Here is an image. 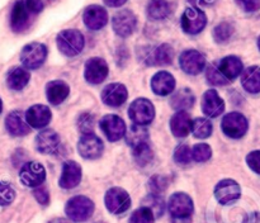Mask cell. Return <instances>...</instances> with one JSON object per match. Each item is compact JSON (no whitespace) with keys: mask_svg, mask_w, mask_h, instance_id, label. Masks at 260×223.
Masks as SVG:
<instances>
[{"mask_svg":"<svg viewBox=\"0 0 260 223\" xmlns=\"http://www.w3.org/2000/svg\"><path fill=\"white\" fill-rule=\"evenodd\" d=\"M84 43L83 33L76 29H65L57 35L58 50L69 57L79 55L83 51Z\"/></svg>","mask_w":260,"mask_h":223,"instance_id":"obj_1","label":"cell"},{"mask_svg":"<svg viewBox=\"0 0 260 223\" xmlns=\"http://www.w3.org/2000/svg\"><path fill=\"white\" fill-rule=\"evenodd\" d=\"M94 212V203L89 198L78 195L66 203L65 213L74 222H84L89 219Z\"/></svg>","mask_w":260,"mask_h":223,"instance_id":"obj_2","label":"cell"},{"mask_svg":"<svg viewBox=\"0 0 260 223\" xmlns=\"http://www.w3.org/2000/svg\"><path fill=\"white\" fill-rule=\"evenodd\" d=\"M46 57H47V48L40 42L28 43L20 52V61L24 67L29 68V70L41 67L45 62Z\"/></svg>","mask_w":260,"mask_h":223,"instance_id":"obj_3","label":"cell"},{"mask_svg":"<svg viewBox=\"0 0 260 223\" xmlns=\"http://www.w3.org/2000/svg\"><path fill=\"white\" fill-rule=\"evenodd\" d=\"M128 116L135 124L146 126L151 123L155 117V108L149 99L140 98L132 101L128 108Z\"/></svg>","mask_w":260,"mask_h":223,"instance_id":"obj_4","label":"cell"},{"mask_svg":"<svg viewBox=\"0 0 260 223\" xmlns=\"http://www.w3.org/2000/svg\"><path fill=\"white\" fill-rule=\"evenodd\" d=\"M168 208L173 219H189L193 213V200L185 193H174L170 197Z\"/></svg>","mask_w":260,"mask_h":223,"instance_id":"obj_5","label":"cell"},{"mask_svg":"<svg viewBox=\"0 0 260 223\" xmlns=\"http://www.w3.org/2000/svg\"><path fill=\"white\" fill-rule=\"evenodd\" d=\"M180 24H182L183 30L188 34H198L205 29L207 24V17L198 8H188L182 14Z\"/></svg>","mask_w":260,"mask_h":223,"instance_id":"obj_6","label":"cell"},{"mask_svg":"<svg viewBox=\"0 0 260 223\" xmlns=\"http://www.w3.org/2000/svg\"><path fill=\"white\" fill-rule=\"evenodd\" d=\"M222 131L231 138H241L248 132V119L239 112H231L222 119Z\"/></svg>","mask_w":260,"mask_h":223,"instance_id":"obj_7","label":"cell"},{"mask_svg":"<svg viewBox=\"0 0 260 223\" xmlns=\"http://www.w3.org/2000/svg\"><path fill=\"white\" fill-rule=\"evenodd\" d=\"M104 200H106L107 209L113 214H121L131 207V198H129L128 193L122 188L109 189Z\"/></svg>","mask_w":260,"mask_h":223,"instance_id":"obj_8","label":"cell"},{"mask_svg":"<svg viewBox=\"0 0 260 223\" xmlns=\"http://www.w3.org/2000/svg\"><path fill=\"white\" fill-rule=\"evenodd\" d=\"M137 24V18L131 10L123 9L117 12L112 18V27L119 37H128L134 33Z\"/></svg>","mask_w":260,"mask_h":223,"instance_id":"obj_9","label":"cell"},{"mask_svg":"<svg viewBox=\"0 0 260 223\" xmlns=\"http://www.w3.org/2000/svg\"><path fill=\"white\" fill-rule=\"evenodd\" d=\"M78 150L79 154L84 157V159L88 160H94L98 159L103 154V142L99 138L98 136H95L94 133H88L83 134L81 138L78 142Z\"/></svg>","mask_w":260,"mask_h":223,"instance_id":"obj_10","label":"cell"},{"mask_svg":"<svg viewBox=\"0 0 260 223\" xmlns=\"http://www.w3.org/2000/svg\"><path fill=\"white\" fill-rule=\"evenodd\" d=\"M19 177L20 181H22L25 187H40L46 179V170L45 167H43V165H41L40 162H27V164L22 167V170H20Z\"/></svg>","mask_w":260,"mask_h":223,"instance_id":"obj_11","label":"cell"},{"mask_svg":"<svg viewBox=\"0 0 260 223\" xmlns=\"http://www.w3.org/2000/svg\"><path fill=\"white\" fill-rule=\"evenodd\" d=\"M99 126L107 138L112 142L121 139L126 133V124H124L123 119L114 114H108V116L103 117L99 122Z\"/></svg>","mask_w":260,"mask_h":223,"instance_id":"obj_12","label":"cell"},{"mask_svg":"<svg viewBox=\"0 0 260 223\" xmlns=\"http://www.w3.org/2000/svg\"><path fill=\"white\" fill-rule=\"evenodd\" d=\"M179 65L184 72L189 75H198L206 66L205 55L196 50H187L180 55Z\"/></svg>","mask_w":260,"mask_h":223,"instance_id":"obj_13","label":"cell"},{"mask_svg":"<svg viewBox=\"0 0 260 223\" xmlns=\"http://www.w3.org/2000/svg\"><path fill=\"white\" fill-rule=\"evenodd\" d=\"M240 185L231 179H225L218 182L215 188V197L221 204H231L240 198Z\"/></svg>","mask_w":260,"mask_h":223,"instance_id":"obj_14","label":"cell"},{"mask_svg":"<svg viewBox=\"0 0 260 223\" xmlns=\"http://www.w3.org/2000/svg\"><path fill=\"white\" fill-rule=\"evenodd\" d=\"M108 75V65L103 58L93 57L86 61L84 76L90 84H101Z\"/></svg>","mask_w":260,"mask_h":223,"instance_id":"obj_15","label":"cell"},{"mask_svg":"<svg viewBox=\"0 0 260 223\" xmlns=\"http://www.w3.org/2000/svg\"><path fill=\"white\" fill-rule=\"evenodd\" d=\"M84 23L91 30H98L106 27L108 23V13L103 7L99 5H90L85 9L83 14Z\"/></svg>","mask_w":260,"mask_h":223,"instance_id":"obj_16","label":"cell"},{"mask_svg":"<svg viewBox=\"0 0 260 223\" xmlns=\"http://www.w3.org/2000/svg\"><path fill=\"white\" fill-rule=\"evenodd\" d=\"M202 110L210 118L221 116L225 110V103L216 90H207L202 96Z\"/></svg>","mask_w":260,"mask_h":223,"instance_id":"obj_17","label":"cell"},{"mask_svg":"<svg viewBox=\"0 0 260 223\" xmlns=\"http://www.w3.org/2000/svg\"><path fill=\"white\" fill-rule=\"evenodd\" d=\"M127 95V89L123 84L114 83L109 84L102 91V100L104 104L109 106H119L126 101Z\"/></svg>","mask_w":260,"mask_h":223,"instance_id":"obj_18","label":"cell"},{"mask_svg":"<svg viewBox=\"0 0 260 223\" xmlns=\"http://www.w3.org/2000/svg\"><path fill=\"white\" fill-rule=\"evenodd\" d=\"M51 110L48 106L42 105V104H37V105L30 106L25 113V121L29 124V127L33 128H43L47 126L51 121Z\"/></svg>","mask_w":260,"mask_h":223,"instance_id":"obj_19","label":"cell"},{"mask_svg":"<svg viewBox=\"0 0 260 223\" xmlns=\"http://www.w3.org/2000/svg\"><path fill=\"white\" fill-rule=\"evenodd\" d=\"M175 79L172 73L167 71H160L156 72L151 79V89L156 95L165 96L169 95L174 91Z\"/></svg>","mask_w":260,"mask_h":223,"instance_id":"obj_20","label":"cell"},{"mask_svg":"<svg viewBox=\"0 0 260 223\" xmlns=\"http://www.w3.org/2000/svg\"><path fill=\"white\" fill-rule=\"evenodd\" d=\"M81 180V167L75 161H68L62 166L60 177V187L63 189H73Z\"/></svg>","mask_w":260,"mask_h":223,"instance_id":"obj_21","label":"cell"},{"mask_svg":"<svg viewBox=\"0 0 260 223\" xmlns=\"http://www.w3.org/2000/svg\"><path fill=\"white\" fill-rule=\"evenodd\" d=\"M60 144V137L53 129H45L36 137V148L41 154H52Z\"/></svg>","mask_w":260,"mask_h":223,"instance_id":"obj_22","label":"cell"},{"mask_svg":"<svg viewBox=\"0 0 260 223\" xmlns=\"http://www.w3.org/2000/svg\"><path fill=\"white\" fill-rule=\"evenodd\" d=\"M170 129L175 137H187L192 132V119L187 112H177L170 119Z\"/></svg>","mask_w":260,"mask_h":223,"instance_id":"obj_23","label":"cell"},{"mask_svg":"<svg viewBox=\"0 0 260 223\" xmlns=\"http://www.w3.org/2000/svg\"><path fill=\"white\" fill-rule=\"evenodd\" d=\"M70 93V88L65 81L61 80H53L50 81L46 86V95H47L48 101L53 105L61 104Z\"/></svg>","mask_w":260,"mask_h":223,"instance_id":"obj_24","label":"cell"},{"mask_svg":"<svg viewBox=\"0 0 260 223\" xmlns=\"http://www.w3.org/2000/svg\"><path fill=\"white\" fill-rule=\"evenodd\" d=\"M5 127L13 136H25L29 133V124L23 118L22 112H12L5 119Z\"/></svg>","mask_w":260,"mask_h":223,"instance_id":"obj_25","label":"cell"},{"mask_svg":"<svg viewBox=\"0 0 260 223\" xmlns=\"http://www.w3.org/2000/svg\"><path fill=\"white\" fill-rule=\"evenodd\" d=\"M174 58V50L168 43H162V45L157 46L151 51V53L147 57V65H169L173 62Z\"/></svg>","mask_w":260,"mask_h":223,"instance_id":"obj_26","label":"cell"},{"mask_svg":"<svg viewBox=\"0 0 260 223\" xmlns=\"http://www.w3.org/2000/svg\"><path fill=\"white\" fill-rule=\"evenodd\" d=\"M28 8L23 0H17L12 9L10 25L15 32H22L28 24Z\"/></svg>","mask_w":260,"mask_h":223,"instance_id":"obj_27","label":"cell"},{"mask_svg":"<svg viewBox=\"0 0 260 223\" xmlns=\"http://www.w3.org/2000/svg\"><path fill=\"white\" fill-rule=\"evenodd\" d=\"M218 68L222 72V75L228 79L229 81L234 80L238 78L243 71V62L236 56H228V57L222 58L220 62L217 63Z\"/></svg>","mask_w":260,"mask_h":223,"instance_id":"obj_28","label":"cell"},{"mask_svg":"<svg viewBox=\"0 0 260 223\" xmlns=\"http://www.w3.org/2000/svg\"><path fill=\"white\" fill-rule=\"evenodd\" d=\"M194 95H193L192 90L187 88L179 89L178 91H175L172 96V100H170V104H172L173 108L178 112H185L189 108H192L193 104H194Z\"/></svg>","mask_w":260,"mask_h":223,"instance_id":"obj_29","label":"cell"},{"mask_svg":"<svg viewBox=\"0 0 260 223\" xmlns=\"http://www.w3.org/2000/svg\"><path fill=\"white\" fill-rule=\"evenodd\" d=\"M241 84L246 91L251 94L260 93V67L259 66H251L245 71H243L241 76Z\"/></svg>","mask_w":260,"mask_h":223,"instance_id":"obj_30","label":"cell"},{"mask_svg":"<svg viewBox=\"0 0 260 223\" xmlns=\"http://www.w3.org/2000/svg\"><path fill=\"white\" fill-rule=\"evenodd\" d=\"M30 75L25 68L13 67L7 75V85L12 90H22L29 81Z\"/></svg>","mask_w":260,"mask_h":223,"instance_id":"obj_31","label":"cell"},{"mask_svg":"<svg viewBox=\"0 0 260 223\" xmlns=\"http://www.w3.org/2000/svg\"><path fill=\"white\" fill-rule=\"evenodd\" d=\"M126 141L132 148H136V147L141 146L149 142V132L145 128L144 126H139V124H135L132 126L128 131H126Z\"/></svg>","mask_w":260,"mask_h":223,"instance_id":"obj_32","label":"cell"},{"mask_svg":"<svg viewBox=\"0 0 260 223\" xmlns=\"http://www.w3.org/2000/svg\"><path fill=\"white\" fill-rule=\"evenodd\" d=\"M146 12L150 19L162 20L170 14V5L167 0H150Z\"/></svg>","mask_w":260,"mask_h":223,"instance_id":"obj_33","label":"cell"},{"mask_svg":"<svg viewBox=\"0 0 260 223\" xmlns=\"http://www.w3.org/2000/svg\"><path fill=\"white\" fill-rule=\"evenodd\" d=\"M212 123L207 118H197L192 122V133L197 138H207L212 133Z\"/></svg>","mask_w":260,"mask_h":223,"instance_id":"obj_34","label":"cell"},{"mask_svg":"<svg viewBox=\"0 0 260 223\" xmlns=\"http://www.w3.org/2000/svg\"><path fill=\"white\" fill-rule=\"evenodd\" d=\"M234 34V27L233 24L228 22H222L213 29V38L217 43H225L228 42Z\"/></svg>","mask_w":260,"mask_h":223,"instance_id":"obj_35","label":"cell"},{"mask_svg":"<svg viewBox=\"0 0 260 223\" xmlns=\"http://www.w3.org/2000/svg\"><path fill=\"white\" fill-rule=\"evenodd\" d=\"M155 215L152 210L146 205L135 210L129 218V223H154Z\"/></svg>","mask_w":260,"mask_h":223,"instance_id":"obj_36","label":"cell"},{"mask_svg":"<svg viewBox=\"0 0 260 223\" xmlns=\"http://www.w3.org/2000/svg\"><path fill=\"white\" fill-rule=\"evenodd\" d=\"M134 157L135 161H136L137 165H140V166H145V165L150 164L152 160V151L149 147V144L145 143L136 147V148H134Z\"/></svg>","mask_w":260,"mask_h":223,"instance_id":"obj_37","label":"cell"},{"mask_svg":"<svg viewBox=\"0 0 260 223\" xmlns=\"http://www.w3.org/2000/svg\"><path fill=\"white\" fill-rule=\"evenodd\" d=\"M206 76H207L208 83L213 84V85H226V84L229 83L228 79L222 75V72H221L220 68H218L217 63H212V65L207 68Z\"/></svg>","mask_w":260,"mask_h":223,"instance_id":"obj_38","label":"cell"},{"mask_svg":"<svg viewBox=\"0 0 260 223\" xmlns=\"http://www.w3.org/2000/svg\"><path fill=\"white\" fill-rule=\"evenodd\" d=\"M212 156V150L207 143H198L193 147L192 157L197 162H206Z\"/></svg>","mask_w":260,"mask_h":223,"instance_id":"obj_39","label":"cell"},{"mask_svg":"<svg viewBox=\"0 0 260 223\" xmlns=\"http://www.w3.org/2000/svg\"><path fill=\"white\" fill-rule=\"evenodd\" d=\"M174 160L179 165H188L193 160L192 150L187 144H180L174 152Z\"/></svg>","mask_w":260,"mask_h":223,"instance_id":"obj_40","label":"cell"},{"mask_svg":"<svg viewBox=\"0 0 260 223\" xmlns=\"http://www.w3.org/2000/svg\"><path fill=\"white\" fill-rule=\"evenodd\" d=\"M15 192L8 182L0 181V205L5 207L14 200Z\"/></svg>","mask_w":260,"mask_h":223,"instance_id":"obj_41","label":"cell"},{"mask_svg":"<svg viewBox=\"0 0 260 223\" xmlns=\"http://www.w3.org/2000/svg\"><path fill=\"white\" fill-rule=\"evenodd\" d=\"M94 117L89 113H83L78 119V127L83 134L93 133L94 131Z\"/></svg>","mask_w":260,"mask_h":223,"instance_id":"obj_42","label":"cell"},{"mask_svg":"<svg viewBox=\"0 0 260 223\" xmlns=\"http://www.w3.org/2000/svg\"><path fill=\"white\" fill-rule=\"evenodd\" d=\"M168 187V179L162 175H155L150 179L149 181V188L151 190V194H160V193L164 192Z\"/></svg>","mask_w":260,"mask_h":223,"instance_id":"obj_43","label":"cell"},{"mask_svg":"<svg viewBox=\"0 0 260 223\" xmlns=\"http://www.w3.org/2000/svg\"><path fill=\"white\" fill-rule=\"evenodd\" d=\"M150 204L146 205L150 209L152 210L155 217H160L164 213V203H162V199L156 194H151V197H149Z\"/></svg>","mask_w":260,"mask_h":223,"instance_id":"obj_44","label":"cell"},{"mask_svg":"<svg viewBox=\"0 0 260 223\" xmlns=\"http://www.w3.org/2000/svg\"><path fill=\"white\" fill-rule=\"evenodd\" d=\"M249 167L256 174H260V151H253L246 156Z\"/></svg>","mask_w":260,"mask_h":223,"instance_id":"obj_45","label":"cell"},{"mask_svg":"<svg viewBox=\"0 0 260 223\" xmlns=\"http://www.w3.org/2000/svg\"><path fill=\"white\" fill-rule=\"evenodd\" d=\"M239 7L245 12H256L260 9V0H236Z\"/></svg>","mask_w":260,"mask_h":223,"instance_id":"obj_46","label":"cell"},{"mask_svg":"<svg viewBox=\"0 0 260 223\" xmlns=\"http://www.w3.org/2000/svg\"><path fill=\"white\" fill-rule=\"evenodd\" d=\"M33 194H35L38 203H41L42 205L48 204V202H50V194H48L47 190H46L45 188H38V189H36L35 192H33Z\"/></svg>","mask_w":260,"mask_h":223,"instance_id":"obj_47","label":"cell"},{"mask_svg":"<svg viewBox=\"0 0 260 223\" xmlns=\"http://www.w3.org/2000/svg\"><path fill=\"white\" fill-rule=\"evenodd\" d=\"M28 10L32 13H40L43 9V4L41 0H25Z\"/></svg>","mask_w":260,"mask_h":223,"instance_id":"obj_48","label":"cell"},{"mask_svg":"<svg viewBox=\"0 0 260 223\" xmlns=\"http://www.w3.org/2000/svg\"><path fill=\"white\" fill-rule=\"evenodd\" d=\"M104 3H106L108 7H112V8H118V7H122V5L124 4V3L127 2V0H103Z\"/></svg>","mask_w":260,"mask_h":223,"instance_id":"obj_49","label":"cell"},{"mask_svg":"<svg viewBox=\"0 0 260 223\" xmlns=\"http://www.w3.org/2000/svg\"><path fill=\"white\" fill-rule=\"evenodd\" d=\"M245 223H260V213H253Z\"/></svg>","mask_w":260,"mask_h":223,"instance_id":"obj_50","label":"cell"},{"mask_svg":"<svg viewBox=\"0 0 260 223\" xmlns=\"http://www.w3.org/2000/svg\"><path fill=\"white\" fill-rule=\"evenodd\" d=\"M50 223H69L68 220L63 219V218H56V219H52Z\"/></svg>","mask_w":260,"mask_h":223,"instance_id":"obj_51","label":"cell"},{"mask_svg":"<svg viewBox=\"0 0 260 223\" xmlns=\"http://www.w3.org/2000/svg\"><path fill=\"white\" fill-rule=\"evenodd\" d=\"M2 109H3V103H2V99H0V113H2Z\"/></svg>","mask_w":260,"mask_h":223,"instance_id":"obj_52","label":"cell"},{"mask_svg":"<svg viewBox=\"0 0 260 223\" xmlns=\"http://www.w3.org/2000/svg\"><path fill=\"white\" fill-rule=\"evenodd\" d=\"M258 47H259V50H260V35H259V38H258Z\"/></svg>","mask_w":260,"mask_h":223,"instance_id":"obj_53","label":"cell"}]
</instances>
